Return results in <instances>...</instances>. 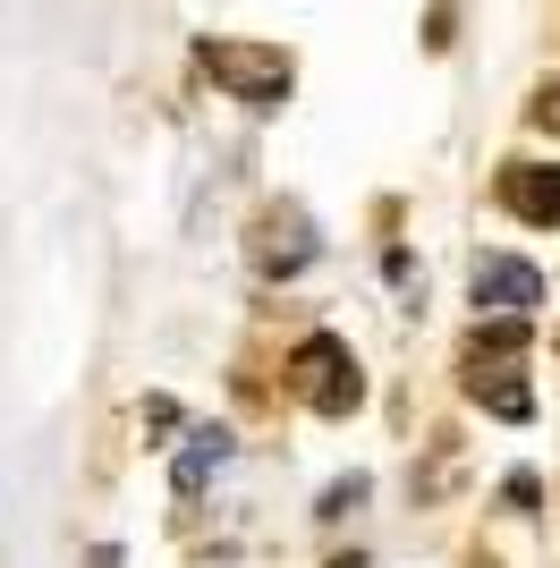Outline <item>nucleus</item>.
<instances>
[{
    "mask_svg": "<svg viewBox=\"0 0 560 568\" xmlns=\"http://www.w3.org/2000/svg\"><path fill=\"white\" fill-rule=\"evenodd\" d=\"M289 390H298L323 425H340V416H357V399H366V365H357V348L340 332H306L298 348H289Z\"/></svg>",
    "mask_w": 560,
    "mask_h": 568,
    "instance_id": "f257e3e1",
    "label": "nucleus"
},
{
    "mask_svg": "<svg viewBox=\"0 0 560 568\" xmlns=\"http://www.w3.org/2000/svg\"><path fill=\"white\" fill-rule=\"evenodd\" d=\"M467 297H476V323H527V314L543 306V272L527 255H501V246H484V255L467 263Z\"/></svg>",
    "mask_w": 560,
    "mask_h": 568,
    "instance_id": "f03ea898",
    "label": "nucleus"
},
{
    "mask_svg": "<svg viewBox=\"0 0 560 568\" xmlns=\"http://www.w3.org/2000/svg\"><path fill=\"white\" fill-rule=\"evenodd\" d=\"M196 60H204L247 111H280V102H289V51H272V43H204Z\"/></svg>",
    "mask_w": 560,
    "mask_h": 568,
    "instance_id": "7ed1b4c3",
    "label": "nucleus"
},
{
    "mask_svg": "<svg viewBox=\"0 0 560 568\" xmlns=\"http://www.w3.org/2000/svg\"><path fill=\"white\" fill-rule=\"evenodd\" d=\"M492 195H501V213L527 221V230H560V162H501V179H492Z\"/></svg>",
    "mask_w": 560,
    "mask_h": 568,
    "instance_id": "20e7f679",
    "label": "nucleus"
},
{
    "mask_svg": "<svg viewBox=\"0 0 560 568\" xmlns=\"http://www.w3.org/2000/svg\"><path fill=\"white\" fill-rule=\"evenodd\" d=\"M221 467H230V425H196V433H187V450H179V467H170V493L196 500Z\"/></svg>",
    "mask_w": 560,
    "mask_h": 568,
    "instance_id": "39448f33",
    "label": "nucleus"
},
{
    "mask_svg": "<svg viewBox=\"0 0 560 568\" xmlns=\"http://www.w3.org/2000/svg\"><path fill=\"white\" fill-rule=\"evenodd\" d=\"M467 390H476V407H484V416H501V425H527V416H536V390H527L518 374H492V382L476 374Z\"/></svg>",
    "mask_w": 560,
    "mask_h": 568,
    "instance_id": "423d86ee",
    "label": "nucleus"
},
{
    "mask_svg": "<svg viewBox=\"0 0 560 568\" xmlns=\"http://www.w3.org/2000/svg\"><path fill=\"white\" fill-rule=\"evenodd\" d=\"M366 500H373V475H366V467H349V475H331V484H323L314 518H323V526H340V518H357Z\"/></svg>",
    "mask_w": 560,
    "mask_h": 568,
    "instance_id": "0eeeda50",
    "label": "nucleus"
},
{
    "mask_svg": "<svg viewBox=\"0 0 560 568\" xmlns=\"http://www.w3.org/2000/svg\"><path fill=\"white\" fill-rule=\"evenodd\" d=\"M144 433H153V442H144V450H170L162 433H179V399H162V390H153V399H144V416H137Z\"/></svg>",
    "mask_w": 560,
    "mask_h": 568,
    "instance_id": "6e6552de",
    "label": "nucleus"
},
{
    "mask_svg": "<svg viewBox=\"0 0 560 568\" xmlns=\"http://www.w3.org/2000/svg\"><path fill=\"white\" fill-rule=\"evenodd\" d=\"M501 500H510L518 518H536V500H543V475H536V467H510V484H501Z\"/></svg>",
    "mask_w": 560,
    "mask_h": 568,
    "instance_id": "1a4fd4ad",
    "label": "nucleus"
},
{
    "mask_svg": "<svg viewBox=\"0 0 560 568\" xmlns=\"http://www.w3.org/2000/svg\"><path fill=\"white\" fill-rule=\"evenodd\" d=\"M527 119H536V128H560V85H536V94H527Z\"/></svg>",
    "mask_w": 560,
    "mask_h": 568,
    "instance_id": "9d476101",
    "label": "nucleus"
},
{
    "mask_svg": "<svg viewBox=\"0 0 560 568\" xmlns=\"http://www.w3.org/2000/svg\"><path fill=\"white\" fill-rule=\"evenodd\" d=\"M382 272H391V288H417L424 272H417V255H408V246H391V255H382Z\"/></svg>",
    "mask_w": 560,
    "mask_h": 568,
    "instance_id": "9b49d317",
    "label": "nucleus"
},
{
    "mask_svg": "<svg viewBox=\"0 0 560 568\" xmlns=\"http://www.w3.org/2000/svg\"><path fill=\"white\" fill-rule=\"evenodd\" d=\"M476 568H484V560H476Z\"/></svg>",
    "mask_w": 560,
    "mask_h": 568,
    "instance_id": "f8f14e48",
    "label": "nucleus"
}]
</instances>
